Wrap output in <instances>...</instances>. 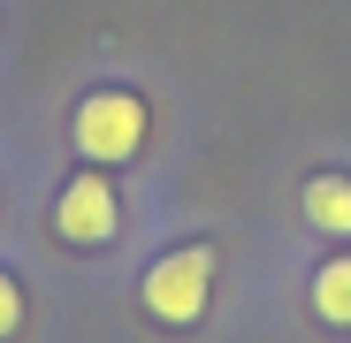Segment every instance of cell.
<instances>
[{
    "mask_svg": "<svg viewBox=\"0 0 351 343\" xmlns=\"http://www.w3.org/2000/svg\"><path fill=\"white\" fill-rule=\"evenodd\" d=\"M221 290V244L214 237H176L138 267V313L160 335H199Z\"/></svg>",
    "mask_w": 351,
    "mask_h": 343,
    "instance_id": "obj_1",
    "label": "cell"
},
{
    "mask_svg": "<svg viewBox=\"0 0 351 343\" xmlns=\"http://www.w3.org/2000/svg\"><path fill=\"white\" fill-rule=\"evenodd\" d=\"M153 123H160V114H153V99L130 77H99L69 107V153L84 168H114V176H123L130 160L153 153Z\"/></svg>",
    "mask_w": 351,
    "mask_h": 343,
    "instance_id": "obj_2",
    "label": "cell"
},
{
    "mask_svg": "<svg viewBox=\"0 0 351 343\" xmlns=\"http://www.w3.org/2000/svg\"><path fill=\"white\" fill-rule=\"evenodd\" d=\"M123 221H130V199H123V176L114 168H69L62 183H53V206H46V229H53V244H69V252H107L114 237H123Z\"/></svg>",
    "mask_w": 351,
    "mask_h": 343,
    "instance_id": "obj_3",
    "label": "cell"
},
{
    "mask_svg": "<svg viewBox=\"0 0 351 343\" xmlns=\"http://www.w3.org/2000/svg\"><path fill=\"white\" fill-rule=\"evenodd\" d=\"M298 214H306V229L351 244V168H313L298 183Z\"/></svg>",
    "mask_w": 351,
    "mask_h": 343,
    "instance_id": "obj_4",
    "label": "cell"
},
{
    "mask_svg": "<svg viewBox=\"0 0 351 343\" xmlns=\"http://www.w3.org/2000/svg\"><path fill=\"white\" fill-rule=\"evenodd\" d=\"M306 305L328 335H351V244H336L328 259H313L306 275Z\"/></svg>",
    "mask_w": 351,
    "mask_h": 343,
    "instance_id": "obj_5",
    "label": "cell"
},
{
    "mask_svg": "<svg viewBox=\"0 0 351 343\" xmlns=\"http://www.w3.org/2000/svg\"><path fill=\"white\" fill-rule=\"evenodd\" d=\"M23 328H31V290L16 267H0V343H23Z\"/></svg>",
    "mask_w": 351,
    "mask_h": 343,
    "instance_id": "obj_6",
    "label": "cell"
}]
</instances>
